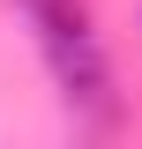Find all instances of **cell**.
Wrapping results in <instances>:
<instances>
[{"mask_svg": "<svg viewBox=\"0 0 142 149\" xmlns=\"http://www.w3.org/2000/svg\"><path fill=\"white\" fill-rule=\"evenodd\" d=\"M22 22H30L37 52H45V74H53L60 104L82 119V127H112L120 119V90H112V60L90 30V8L82 0H15Z\"/></svg>", "mask_w": 142, "mask_h": 149, "instance_id": "cell-1", "label": "cell"}]
</instances>
